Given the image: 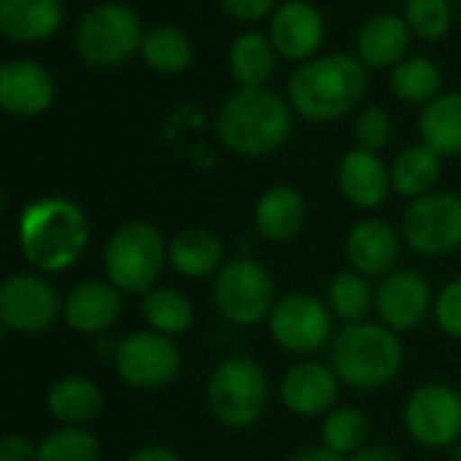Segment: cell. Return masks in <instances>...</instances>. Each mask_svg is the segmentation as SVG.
I'll list each match as a JSON object with an SVG mask.
<instances>
[{"mask_svg":"<svg viewBox=\"0 0 461 461\" xmlns=\"http://www.w3.org/2000/svg\"><path fill=\"white\" fill-rule=\"evenodd\" d=\"M89 219L68 197H38L19 213L16 240L24 262L38 273L70 270L89 246Z\"/></svg>","mask_w":461,"mask_h":461,"instance_id":"cell-1","label":"cell"},{"mask_svg":"<svg viewBox=\"0 0 461 461\" xmlns=\"http://www.w3.org/2000/svg\"><path fill=\"white\" fill-rule=\"evenodd\" d=\"M367 65L357 54H321L300 62L286 81V100L308 122H338L367 95Z\"/></svg>","mask_w":461,"mask_h":461,"instance_id":"cell-2","label":"cell"},{"mask_svg":"<svg viewBox=\"0 0 461 461\" xmlns=\"http://www.w3.org/2000/svg\"><path fill=\"white\" fill-rule=\"evenodd\" d=\"M216 132L238 157H270L292 135V105L267 86H238L216 116Z\"/></svg>","mask_w":461,"mask_h":461,"instance_id":"cell-3","label":"cell"},{"mask_svg":"<svg viewBox=\"0 0 461 461\" xmlns=\"http://www.w3.org/2000/svg\"><path fill=\"white\" fill-rule=\"evenodd\" d=\"M405 365V348L386 324H346L330 343V367L340 384L373 392L389 386Z\"/></svg>","mask_w":461,"mask_h":461,"instance_id":"cell-4","label":"cell"},{"mask_svg":"<svg viewBox=\"0 0 461 461\" xmlns=\"http://www.w3.org/2000/svg\"><path fill=\"white\" fill-rule=\"evenodd\" d=\"M267 400V373L251 357H230L219 362L205 384L208 411L227 429H249L259 424Z\"/></svg>","mask_w":461,"mask_h":461,"instance_id":"cell-5","label":"cell"},{"mask_svg":"<svg viewBox=\"0 0 461 461\" xmlns=\"http://www.w3.org/2000/svg\"><path fill=\"white\" fill-rule=\"evenodd\" d=\"M167 262V243L162 232L143 219L124 221L113 230L103 249L105 281L127 294H146L154 289Z\"/></svg>","mask_w":461,"mask_h":461,"instance_id":"cell-6","label":"cell"},{"mask_svg":"<svg viewBox=\"0 0 461 461\" xmlns=\"http://www.w3.org/2000/svg\"><path fill=\"white\" fill-rule=\"evenodd\" d=\"M138 14L124 3H97L81 14L73 30V49L89 68H119L143 43Z\"/></svg>","mask_w":461,"mask_h":461,"instance_id":"cell-7","label":"cell"},{"mask_svg":"<svg viewBox=\"0 0 461 461\" xmlns=\"http://www.w3.org/2000/svg\"><path fill=\"white\" fill-rule=\"evenodd\" d=\"M211 294L216 311L235 327H254L270 319L278 303L270 270L251 257L224 262V267L213 276Z\"/></svg>","mask_w":461,"mask_h":461,"instance_id":"cell-8","label":"cell"},{"mask_svg":"<svg viewBox=\"0 0 461 461\" xmlns=\"http://www.w3.org/2000/svg\"><path fill=\"white\" fill-rule=\"evenodd\" d=\"M402 240L421 257H448L461 249V197L429 192L402 213Z\"/></svg>","mask_w":461,"mask_h":461,"instance_id":"cell-9","label":"cell"},{"mask_svg":"<svg viewBox=\"0 0 461 461\" xmlns=\"http://www.w3.org/2000/svg\"><path fill=\"white\" fill-rule=\"evenodd\" d=\"M113 365L127 386L151 392L170 386L181 375L184 359L173 338L154 330H138L116 346Z\"/></svg>","mask_w":461,"mask_h":461,"instance_id":"cell-10","label":"cell"},{"mask_svg":"<svg viewBox=\"0 0 461 461\" xmlns=\"http://www.w3.org/2000/svg\"><path fill=\"white\" fill-rule=\"evenodd\" d=\"M270 338L289 354H316L332 343V311L319 297L305 292L284 294L270 319Z\"/></svg>","mask_w":461,"mask_h":461,"instance_id":"cell-11","label":"cell"},{"mask_svg":"<svg viewBox=\"0 0 461 461\" xmlns=\"http://www.w3.org/2000/svg\"><path fill=\"white\" fill-rule=\"evenodd\" d=\"M62 316V300L43 273H14L0 286V324L16 335H41Z\"/></svg>","mask_w":461,"mask_h":461,"instance_id":"cell-12","label":"cell"},{"mask_svg":"<svg viewBox=\"0 0 461 461\" xmlns=\"http://www.w3.org/2000/svg\"><path fill=\"white\" fill-rule=\"evenodd\" d=\"M402 421L419 446L448 448L461 440V394L448 384H424L408 397Z\"/></svg>","mask_w":461,"mask_h":461,"instance_id":"cell-13","label":"cell"},{"mask_svg":"<svg viewBox=\"0 0 461 461\" xmlns=\"http://www.w3.org/2000/svg\"><path fill=\"white\" fill-rule=\"evenodd\" d=\"M375 311L381 324L394 332H411L424 324L432 311L429 281L419 270H394L375 289Z\"/></svg>","mask_w":461,"mask_h":461,"instance_id":"cell-14","label":"cell"},{"mask_svg":"<svg viewBox=\"0 0 461 461\" xmlns=\"http://www.w3.org/2000/svg\"><path fill=\"white\" fill-rule=\"evenodd\" d=\"M270 41L281 59L308 62L324 43L327 24L321 11L308 0H286L270 16Z\"/></svg>","mask_w":461,"mask_h":461,"instance_id":"cell-15","label":"cell"},{"mask_svg":"<svg viewBox=\"0 0 461 461\" xmlns=\"http://www.w3.org/2000/svg\"><path fill=\"white\" fill-rule=\"evenodd\" d=\"M54 78L35 59H8L0 68V108L14 119H35L54 103Z\"/></svg>","mask_w":461,"mask_h":461,"instance_id":"cell-16","label":"cell"},{"mask_svg":"<svg viewBox=\"0 0 461 461\" xmlns=\"http://www.w3.org/2000/svg\"><path fill=\"white\" fill-rule=\"evenodd\" d=\"M122 289L100 278L78 281L62 303V319L78 335H105L122 319Z\"/></svg>","mask_w":461,"mask_h":461,"instance_id":"cell-17","label":"cell"},{"mask_svg":"<svg viewBox=\"0 0 461 461\" xmlns=\"http://www.w3.org/2000/svg\"><path fill=\"white\" fill-rule=\"evenodd\" d=\"M340 394V378L321 362H297L281 381V402L300 419L327 416Z\"/></svg>","mask_w":461,"mask_h":461,"instance_id":"cell-18","label":"cell"},{"mask_svg":"<svg viewBox=\"0 0 461 461\" xmlns=\"http://www.w3.org/2000/svg\"><path fill=\"white\" fill-rule=\"evenodd\" d=\"M338 186L354 208L375 211L394 192L392 167L375 151L351 149L338 162Z\"/></svg>","mask_w":461,"mask_h":461,"instance_id":"cell-19","label":"cell"},{"mask_svg":"<svg viewBox=\"0 0 461 461\" xmlns=\"http://www.w3.org/2000/svg\"><path fill=\"white\" fill-rule=\"evenodd\" d=\"M346 259L367 278H386L400 259V232L384 219H362L346 235Z\"/></svg>","mask_w":461,"mask_h":461,"instance_id":"cell-20","label":"cell"},{"mask_svg":"<svg viewBox=\"0 0 461 461\" xmlns=\"http://www.w3.org/2000/svg\"><path fill=\"white\" fill-rule=\"evenodd\" d=\"M308 203L303 192L292 184H276L259 194L254 205V230L273 243H286L297 238L305 227Z\"/></svg>","mask_w":461,"mask_h":461,"instance_id":"cell-21","label":"cell"},{"mask_svg":"<svg viewBox=\"0 0 461 461\" xmlns=\"http://www.w3.org/2000/svg\"><path fill=\"white\" fill-rule=\"evenodd\" d=\"M411 27L405 16L375 14L357 32V57L375 70L397 68L411 49Z\"/></svg>","mask_w":461,"mask_h":461,"instance_id":"cell-22","label":"cell"},{"mask_svg":"<svg viewBox=\"0 0 461 461\" xmlns=\"http://www.w3.org/2000/svg\"><path fill=\"white\" fill-rule=\"evenodd\" d=\"M62 16V0H0V32L11 43L32 46L51 38Z\"/></svg>","mask_w":461,"mask_h":461,"instance_id":"cell-23","label":"cell"},{"mask_svg":"<svg viewBox=\"0 0 461 461\" xmlns=\"http://www.w3.org/2000/svg\"><path fill=\"white\" fill-rule=\"evenodd\" d=\"M167 262L184 278H211L224 267V243L208 227H186L167 243Z\"/></svg>","mask_w":461,"mask_h":461,"instance_id":"cell-24","label":"cell"},{"mask_svg":"<svg viewBox=\"0 0 461 461\" xmlns=\"http://www.w3.org/2000/svg\"><path fill=\"white\" fill-rule=\"evenodd\" d=\"M103 405L100 386L84 375H65L54 381L46 394V408L62 427H86L103 413Z\"/></svg>","mask_w":461,"mask_h":461,"instance_id":"cell-25","label":"cell"},{"mask_svg":"<svg viewBox=\"0 0 461 461\" xmlns=\"http://www.w3.org/2000/svg\"><path fill=\"white\" fill-rule=\"evenodd\" d=\"M227 68L238 86H246V89L267 86V81L276 76V68H278V51L270 35H262L254 30L238 35L227 51Z\"/></svg>","mask_w":461,"mask_h":461,"instance_id":"cell-26","label":"cell"},{"mask_svg":"<svg viewBox=\"0 0 461 461\" xmlns=\"http://www.w3.org/2000/svg\"><path fill=\"white\" fill-rule=\"evenodd\" d=\"M443 173V157L427 143H413L392 162V186L405 200H419L435 192Z\"/></svg>","mask_w":461,"mask_h":461,"instance_id":"cell-27","label":"cell"},{"mask_svg":"<svg viewBox=\"0 0 461 461\" xmlns=\"http://www.w3.org/2000/svg\"><path fill=\"white\" fill-rule=\"evenodd\" d=\"M421 143L435 149L440 157L461 154V92H448L424 105L419 116Z\"/></svg>","mask_w":461,"mask_h":461,"instance_id":"cell-28","label":"cell"},{"mask_svg":"<svg viewBox=\"0 0 461 461\" xmlns=\"http://www.w3.org/2000/svg\"><path fill=\"white\" fill-rule=\"evenodd\" d=\"M140 54L143 62L165 76H176L184 73L192 65L194 49L189 35L176 27V24H154L151 30H146L143 43H140Z\"/></svg>","mask_w":461,"mask_h":461,"instance_id":"cell-29","label":"cell"},{"mask_svg":"<svg viewBox=\"0 0 461 461\" xmlns=\"http://www.w3.org/2000/svg\"><path fill=\"white\" fill-rule=\"evenodd\" d=\"M140 313H143V321L149 324V330L162 332L167 338L186 335L189 327L194 324V308H192L189 297L170 286L146 292L143 303H140Z\"/></svg>","mask_w":461,"mask_h":461,"instance_id":"cell-30","label":"cell"},{"mask_svg":"<svg viewBox=\"0 0 461 461\" xmlns=\"http://www.w3.org/2000/svg\"><path fill=\"white\" fill-rule=\"evenodd\" d=\"M443 73L429 57H405L392 70V92L411 105H427L440 97Z\"/></svg>","mask_w":461,"mask_h":461,"instance_id":"cell-31","label":"cell"},{"mask_svg":"<svg viewBox=\"0 0 461 461\" xmlns=\"http://www.w3.org/2000/svg\"><path fill=\"white\" fill-rule=\"evenodd\" d=\"M373 303H375V294H373L370 278L357 270L338 273L327 286V305L332 316H338L346 324L367 321Z\"/></svg>","mask_w":461,"mask_h":461,"instance_id":"cell-32","label":"cell"},{"mask_svg":"<svg viewBox=\"0 0 461 461\" xmlns=\"http://www.w3.org/2000/svg\"><path fill=\"white\" fill-rule=\"evenodd\" d=\"M367 438H370V421L359 408L346 405V408L330 411L324 416L321 446L330 448L332 454L351 459L354 454H359L367 446Z\"/></svg>","mask_w":461,"mask_h":461,"instance_id":"cell-33","label":"cell"},{"mask_svg":"<svg viewBox=\"0 0 461 461\" xmlns=\"http://www.w3.org/2000/svg\"><path fill=\"white\" fill-rule=\"evenodd\" d=\"M103 451L84 427H59L38 443V461H100Z\"/></svg>","mask_w":461,"mask_h":461,"instance_id":"cell-34","label":"cell"},{"mask_svg":"<svg viewBox=\"0 0 461 461\" xmlns=\"http://www.w3.org/2000/svg\"><path fill=\"white\" fill-rule=\"evenodd\" d=\"M405 22L421 41H440L448 35L454 11L448 0H405Z\"/></svg>","mask_w":461,"mask_h":461,"instance_id":"cell-35","label":"cell"},{"mask_svg":"<svg viewBox=\"0 0 461 461\" xmlns=\"http://www.w3.org/2000/svg\"><path fill=\"white\" fill-rule=\"evenodd\" d=\"M354 140H357V149L378 154L392 140V116H389V111L381 108V105L362 108L357 122H354Z\"/></svg>","mask_w":461,"mask_h":461,"instance_id":"cell-36","label":"cell"},{"mask_svg":"<svg viewBox=\"0 0 461 461\" xmlns=\"http://www.w3.org/2000/svg\"><path fill=\"white\" fill-rule=\"evenodd\" d=\"M435 321L448 338L461 340V276L440 289L435 300Z\"/></svg>","mask_w":461,"mask_h":461,"instance_id":"cell-37","label":"cell"},{"mask_svg":"<svg viewBox=\"0 0 461 461\" xmlns=\"http://www.w3.org/2000/svg\"><path fill=\"white\" fill-rule=\"evenodd\" d=\"M224 14L243 22V24H254L265 16H273V11L278 8L276 0H219Z\"/></svg>","mask_w":461,"mask_h":461,"instance_id":"cell-38","label":"cell"},{"mask_svg":"<svg viewBox=\"0 0 461 461\" xmlns=\"http://www.w3.org/2000/svg\"><path fill=\"white\" fill-rule=\"evenodd\" d=\"M0 461H38V446L27 435H5L0 440Z\"/></svg>","mask_w":461,"mask_h":461,"instance_id":"cell-39","label":"cell"},{"mask_svg":"<svg viewBox=\"0 0 461 461\" xmlns=\"http://www.w3.org/2000/svg\"><path fill=\"white\" fill-rule=\"evenodd\" d=\"M127 461H181V456L167 446H146V448L135 451Z\"/></svg>","mask_w":461,"mask_h":461,"instance_id":"cell-40","label":"cell"},{"mask_svg":"<svg viewBox=\"0 0 461 461\" xmlns=\"http://www.w3.org/2000/svg\"><path fill=\"white\" fill-rule=\"evenodd\" d=\"M348 461H402L397 451L386 448V446H365L359 454H354Z\"/></svg>","mask_w":461,"mask_h":461,"instance_id":"cell-41","label":"cell"},{"mask_svg":"<svg viewBox=\"0 0 461 461\" xmlns=\"http://www.w3.org/2000/svg\"><path fill=\"white\" fill-rule=\"evenodd\" d=\"M289 461H346L343 456L332 454L330 448L324 446H316V448H305V451H297Z\"/></svg>","mask_w":461,"mask_h":461,"instance_id":"cell-42","label":"cell"},{"mask_svg":"<svg viewBox=\"0 0 461 461\" xmlns=\"http://www.w3.org/2000/svg\"><path fill=\"white\" fill-rule=\"evenodd\" d=\"M456 461H461V446H459V451H456Z\"/></svg>","mask_w":461,"mask_h":461,"instance_id":"cell-43","label":"cell"},{"mask_svg":"<svg viewBox=\"0 0 461 461\" xmlns=\"http://www.w3.org/2000/svg\"><path fill=\"white\" fill-rule=\"evenodd\" d=\"M459 22H461V16H459Z\"/></svg>","mask_w":461,"mask_h":461,"instance_id":"cell-44","label":"cell"}]
</instances>
